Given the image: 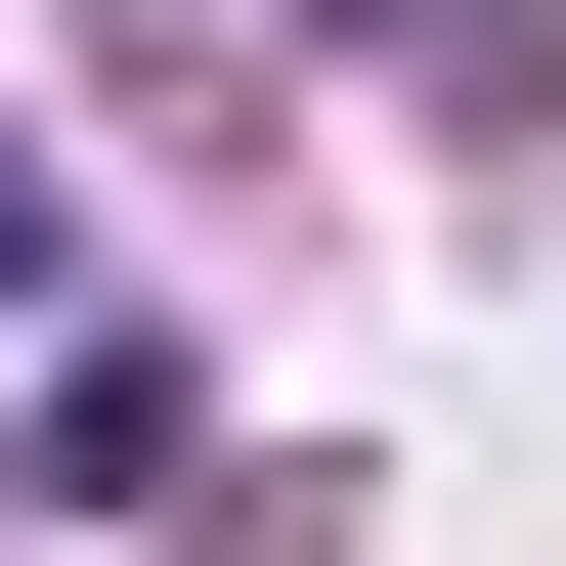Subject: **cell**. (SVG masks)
Here are the masks:
<instances>
[{"mask_svg":"<svg viewBox=\"0 0 566 566\" xmlns=\"http://www.w3.org/2000/svg\"><path fill=\"white\" fill-rule=\"evenodd\" d=\"M0 305H44V132H0Z\"/></svg>","mask_w":566,"mask_h":566,"instance_id":"obj_1","label":"cell"}]
</instances>
